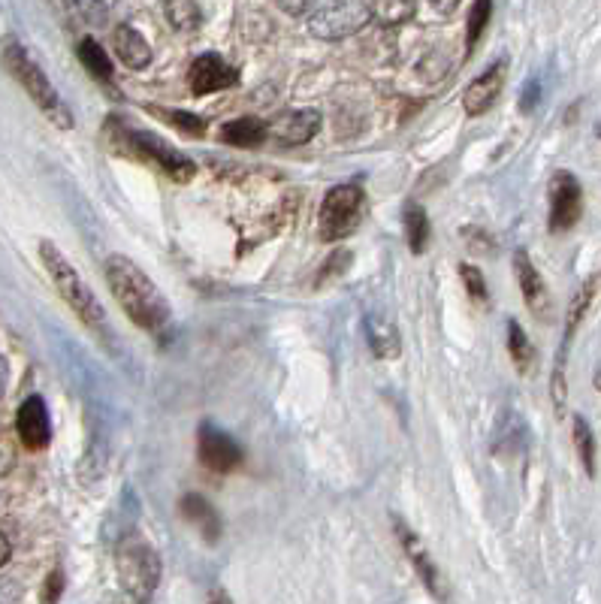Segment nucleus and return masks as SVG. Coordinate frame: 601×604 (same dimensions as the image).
Instances as JSON below:
<instances>
[{"instance_id": "1", "label": "nucleus", "mask_w": 601, "mask_h": 604, "mask_svg": "<svg viewBox=\"0 0 601 604\" xmlns=\"http://www.w3.org/2000/svg\"><path fill=\"white\" fill-rule=\"evenodd\" d=\"M106 281H109L112 296L118 299V306L124 309V315L136 327L155 333L167 324L170 302L164 299L158 284L148 278L133 260L121 257V254L109 257L106 260Z\"/></svg>"}, {"instance_id": "2", "label": "nucleus", "mask_w": 601, "mask_h": 604, "mask_svg": "<svg viewBox=\"0 0 601 604\" xmlns=\"http://www.w3.org/2000/svg\"><path fill=\"white\" fill-rule=\"evenodd\" d=\"M115 571H118L121 589L136 604H148L161 586L164 565L152 544H148L142 535L130 532V535H124V541L115 550Z\"/></svg>"}, {"instance_id": "3", "label": "nucleus", "mask_w": 601, "mask_h": 604, "mask_svg": "<svg viewBox=\"0 0 601 604\" xmlns=\"http://www.w3.org/2000/svg\"><path fill=\"white\" fill-rule=\"evenodd\" d=\"M106 139L121 151V155H130V158H139V161H148V164H158L176 182H191L194 173H197V164L188 155H182V151H176L173 145L161 142L152 133L127 130L118 121H109L106 124Z\"/></svg>"}, {"instance_id": "4", "label": "nucleus", "mask_w": 601, "mask_h": 604, "mask_svg": "<svg viewBox=\"0 0 601 604\" xmlns=\"http://www.w3.org/2000/svg\"><path fill=\"white\" fill-rule=\"evenodd\" d=\"M40 257H43V263H46V269H49V275H52V281H55V287H58V293L64 296L67 306H70L91 330L103 333L106 315H103V309H100L97 296L91 293V287H88V284L82 281V275L73 269V263H70L52 242H43V245H40Z\"/></svg>"}, {"instance_id": "5", "label": "nucleus", "mask_w": 601, "mask_h": 604, "mask_svg": "<svg viewBox=\"0 0 601 604\" xmlns=\"http://www.w3.org/2000/svg\"><path fill=\"white\" fill-rule=\"evenodd\" d=\"M4 64H7V70L16 76V82L28 91V97H31L55 124H61V127H70V124H73L67 106L61 103V97H58V91L52 88V82L46 79V73L37 67V61H34L16 40H10V43L4 46Z\"/></svg>"}, {"instance_id": "6", "label": "nucleus", "mask_w": 601, "mask_h": 604, "mask_svg": "<svg viewBox=\"0 0 601 604\" xmlns=\"http://www.w3.org/2000/svg\"><path fill=\"white\" fill-rule=\"evenodd\" d=\"M366 215V191L360 185H336L327 191L318 215V233L324 242L351 236Z\"/></svg>"}, {"instance_id": "7", "label": "nucleus", "mask_w": 601, "mask_h": 604, "mask_svg": "<svg viewBox=\"0 0 601 604\" xmlns=\"http://www.w3.org/2000/svg\"><path fill=\"white\" fill-rule=\"evenodd\" d=\"M372 22V7L363 0H330L312 13L309 31L318 40H345Z\"/></svg>"}, {"instance_id": "8", "label": "nucleus", "mask_w": 601, "mask_h": 604, "mask_svg": "<svg viewBox=\"0 0 601 604\" xmlns=\"http://www.w3.org/2000/svg\"><path fill=\"white\" fill-rule=\"evenodd\" d=\"M583 215V188L577 176L559 170L550 179V233H568Z\"/></svg>"}, {"instance_id": "9", "label": "nucleus", "mask_w": 601, "mask_h": 604, "mask_svg": "<svg viewBox=\"0 0 601 604\" xmlns=\"http://www.w3.org/2000/svg\"><path fill=\"white\" fill-rule=\"evenodd\" d=\"M197 450H200V460L209 472H218V475H227L233 469H239L242 463V447L227 435L221 432L215 423H203L200 432H197Z\"/></svg>"}, {"instance_id": "10", "label": "nucleus", "mask_w": 601, "mask_h": 604, "mask_svg": "<svg viewBox=\"0 0 601 604\" xmlns=\"http://www.w3.org/2000/svg\"><path fill=\"white\" fill-rule=\"evenodd\" d=\"M393 529H396V538H399V544H402L408 562L414 565L417 577L423 580V586H426L435 598H444V580H441V571H438V565L432 562L426 544H423V541L417 538V532H411L408 523L399 520V517H393Z\"/></svg>"}, {"instance_id": "11", "label": "nucleus", "mask_w": 601, "mask_h": 604, "mask_svg": "<svg viewBox=\"0 0 601 604\" xmlns=\"http://www.w3.org/2000/svg\"><path fill=\"white\" fill-rule=\"evenodd\" d=\"M318 130H321L318 109H287L269 121V136H275L284 145H303V142L315 139Z\"/></svg>"}, {"instance_id": "12", "label": "nucleus", "mask_w": 601, "mask_h": 604, "mask_svg": "<svg viewBox=\"0 0 601 604\" xmlns=\"http://www.w3.org/2000/svg\"><path fill=\"white\" fill-rule=\"evenodd\" d=\"M191 88H194V94H215V91H224V88H230V85H236L239 82V73H236V67H230L221 55H215V52H206V55H200L194 64H191Z\"/></svg>"}, {"instance_id": "13", "label": "nucleus", "mask_w": 601, "mask_h": 604, "mask_svg": "<svg viewBox=\"0 0 601 604\" xmlns=\"http://www.w3.org/2000/svg\"><path fill=\"white\" fill-rule=\"evenodd\" d=\"M16 429L19 438L28 450H43L52 441V423H49V411L46 402L40 396H31L22 402L19 414H16Z\"/></svg>"}, {"instance_id": "14", "label": "nucleus", "mask_w": 601, "mask_h": 604, "mask_svg": "<svg viewBox=\"0 0 601 604\" xmlns=\"http://www.w3.org/2000/svg\"><path fill=\"white\" fill-rule=\"evenodd\" d=\"M514 269H517V281H520V290H523L526 306H529L538 318H550V293H547V284H544L541 272L532 266V260H529L526 251H517V254H514Z\"/></svg>"}, {"instance_id": "15", "label": "nucleus", "mask_w": 601, "mask_h": 604, "mask_svg": "<svg viewBox=\"0 0 601 604\" xmlns=\"http://www.w3.org/2000/svg\"><path fill=\"white\" fill-rule=\"evenodd\" d=\"M502 85H505V61H499V64H493L490 70H484V73L466 88V94H463V109H466V115H484V112L496 103Z\"/></svg>"}, {"instance_id": "16", "label": "nucleus", "mask_w": 601, "mask_h": 604, "mask_svg": "<svg viewBox=\"0 0 601 604\" xmlns=\"http://www.w3.org/2000/svg\"><path fill=\"white\" fill-rule=\"evenodd\" d=\"M112 49L118 55V61L130 70H145L152 64V46L145 43V37L130 28V25H118L112 34Z\"/></svg>"}, {"instance_id": "17", "label": "nucleus", "mask_w": 601, "mask_h": 604, "mask_svg": "<svg viewBox=\"0 0 601 604\" xmlns=\"http://www.w3.org/2000/svg\"><path fill=\"white\" fill-rule=\"evenodd\" d=\"M182 517H185L188 523H194V526L203 532V538H206L209 544H215V541L221 538V517H218V511L212 508V502H206L203 496L188 493V496L182 499Z\"/></svg>"}, {"instance_id": "18", "label": "nucleus", "mask_w": 601, "mask_h": 604, "mask_svg": "<svg viewBox=\"0 0 601 604\" xmlns=\"http://www.w3.org/2000/svg\"><path fill=\"white\" fill-rule=\"evenodd\" d=\"M366 339H369V348L375 357L381 360H396L402 354V342H399V333H396V324H390L387 318L381 315H372L366 321Z\"/></svg>"}, {"instance_id": "19", "label": "nucleus", "mask_w": 601, "mask_h": 604, "mask_svg": "<svg viewBox=\"0 0 601 604\" xmlns=\"http://www.w3.org/2000/svg\"><path fill=\"white\" fill-rule=\"evenodd\" d=\"M266 136H269V124L260 118H251V115L227 121L221 127V139L227 145H236V148H257V145H263Z\"/></svg>"}, {"instance_id": "20", "label": "nucleus", "mask_w": 601, "mask_h": 604, "mask_svg": "<svg viewBox=\"0 0 601 604\" xmlns=\"http://www.w3.org/2000/svg\"><path fill=\"white\" fill-rule=\"evenodd\" d=\"M164 16H167V25L179 34H194L203 22V13H200V4L197 0H167L164 4Z\"/></svg>"}, {"instance_id": "21", "label": "nucleus", "mask_w": 601, "mask_h": 604, "mask_svg": "<svg viewBox=\"0 0 601 604\" xmlns=\"http://www.w3.org/2000/svg\"><path fill=\"white\" fill-rule=\"evenodd\" d=\"M76 55H79L82 67H85V70H88L94 79H100V82L112 85V61H109V55L103 52V46H100L97 40L85 37V40L79 43Z\"/></svg>"}, {"instance_id": "22", "label": "nucleus", "mask_w": 601, "mask_h": 604, "mask_svg": "<svg viewBox=\"0 0 601 604\" xmlns=\"http://www.w3.org/2000/svg\"><path fill=\"white\" fill-rule=\"evenodd\" d=\"M571 438H574L577 457H580V463H583L586 475H589V478H595V472H598V466H595V435H592V429H589L586 417L574 414V420H571Z\"/></svg>"}, {"instance_id": "23", "label": "nucleus", "mask_w": 601, "mask_h": 604, "mask_svg": "<svg viewBox=\"0 0 601 604\" xmlns=\"http://www.w3.org/2000/svg\"><path fill=\"white\" fill-rule=\"evenodd\" d=\"M405 236H408V248L414 254H423L429 245V218L423 212V206L408 203L405 206Z\"/></svg>"}, {"instance_id": "24", "label": "nucleus", "mask_w": 601, "mask_h": 604, "mask_svg": "<svg viewBox=\"0 0 601 604\" xmlns=\"http://www.w3.org/2000/svg\"><path fill=\"white\" fill-rule=\"evenodd\" d=\"M508 351H511L514 366L523 375H529L532 366H535V345L529 342V336L523 333V327L517 321H508Z\"/></svg>"}, {"instance_id": "25", "label": "nucleus", "mask_w": 601, "mask_h": 604, "mask_svg": "<svg viewBox=\"0 0 601 604\" xmlns=\"http://www.w3.org/2000/svg\"><path fill=\"white\" fill-rule=\"evenodd\" d=\"M417 10V0H375L372 4V19L381 22L384 28H396L408 22Z\"/></svg>"}, {"instance_id": "26", "label": "nucleus", "mask_w": 601, "mask_h": 604, "mask_svg": "<svg viewBox=\"0 0 601 604\" xmlns=\"http://www.w3.org/2000/svg\"><path fill=\"white\" fill-rule=\"evenodd\" d=\"M592 296H595V278L583 281V287H580V290L574 293V299H571L568 315H565V345H562V348H568V342L574 339V333H577V327H580L586 309L592 306Z\"/></svg>"}, {"instance_id": "27", "label": "nucleus", "mask_w": 601, "mask_h": 604, "mask_svg": "<svg viewBox=\"0 0 601 604\" xmlns=\"http://www.w3.org/2000/svg\"><path fill=\"white\" fill-rule=\"evenodd\" d=\"M158 118H164L170 127H176V130H182V133H188V136H203L206 133V121L200 118V115H194V112H182V109H152Z\"/></svg>"}, {"instance_id": "28", "label": "nucleus", "mask_w": 601, "mask_h": 604, "mask_svg": "<svg viewBox=\"0 0 601 604\" xmlns=\"http://www.w3.org/2000/svg\"><path fill=\"white\" fill-rule=\"evenodd\" d=\"M490 16H493V0H475L472 4V13H469V52L478 46L484 28L490 25Z\"/></svg>"}, {"instance_id": "29", "label": "nucleus", "mask_w": 601, "mask_h": 604, "mask_svg": "<svg viewBox=\"0 0 601 604\" xmlns=\"http://www.w3.org/2000/svg\"><path fill=\"white\" fill-rule=\"evenodd\" d=\"M70 7H73L76 16H79L82 22H88L91 28H100V25H106V19H109V4H106V0H70Z\"/></svg>"}, {"instance_id": "30", "label": "nucleus", "mask_w": 601, "mask_h": 604, "mask_svg": "<svg viewBox=\"0 0 601 604\" xmlns=\"http://www.w3.org/2000/svg\"><path fill=\"white\" fill-rule=\"evenodd\" d=\"M460 275H463V281H466V290H469V296H472L475 302H487V299H490V290H487V278H484V272H481L478 266H469V263H463V266H460Z\"/></svg>"}, {"instance_id": "31", "label": "nucleus", "mask_w": 601, "mask_h": 604, "mask_svg": "<svg viewBox=\"0 0 601 604\" xmlns=\"http://www.w3.org/2000/svg\"><path fill=\"white\" fill-rule=\"evenodd\" d=\"M550 393H553V405H556V414H562L565 408V348H559L556 354V366H553V381H550Z\"/></svg>"}, {"instance_id": "32", "label": "nucleus", "mask_w": 601, "mask_h": 604, "mask_svg": "<svg viewBox=\"0 0 601 604\" xmlns=\"http://www.w3.org/2000/svg\"><path fill=\"white\" fill-rule=\"evenodd\" d=\"M16 469V444L7 432H0V478H7Z\"/></svg>"}, {"instance_id": "33", "label": "nucleus", "mask_w": 601, "mask_h": 604, "mask_svg": "<svg viewBox=\"0 0 601 604\" xmlns=\"http://www.w3.org/2000/svg\"><path fill=\"white\" fill-rule=\"evenodd\" d=\"M348 263H351V251H336L330 260H327V266L318 272V284H324V281H330L333 275H342L345 269H348Z\"/></svg>"}, {"instance_id": "34", "label": "nucleus", "mask_w": 601, "mask_h": 604, "mask_svg": "<svg viewBox=\"0 0 601 604\" xmlns=\"http://www.w3.org/2000/svg\"><path fill=\"white\" fill-rule=\"evenodd\" d=\"M61 592H64V574L55 568V571L46 577V586H43V604H58Z\"/></svg>"}, {"instance_id": "35", "label": "nucleus", "mask_w": 601, "mask_h": 604, "mask_svg": "<svg viewBox=\"0 0 601 604\" xmlns=\"http://www.w3.org/2000/svg\"><path fill=\"white\" fill-rule=\"evenodd\" d=\"M22 598H25V592H22L19 580H13V577L0 580V604H22Z\"/></svg>"}, {"instance_id": "36", "label": "nucleus", "mask_w": 601, "mask_h": 604, "mask_svg": "<svg viewBox=\"0 0 601 604\" xmlns=\"http://www.w3.org/2000/svg\"><path fill=\"white\" fill-rule=\"evenodd\" d=\"M278 7H281L287 16L299 19V16H309V13L318 7V0H278Z\"/></svg>"}, {"instance_id": "37", "label": "nucleus", "mask_w": 601, "mask_h": 604, "mask_svg": "<svg viewBox=\"0 0 601 604\" xmlns=\"http://www.w3.org/2000/svg\"><path fill=\"white\" fill-rule=\"evenodd\" d=\"M538 100H541V88H538V82H529V85H526V94H523V100H520L523 112H532Z\"/></svg>"}, {"instance_id": "38", "label": "nucleus", "mask_w": 601, "mask_h": 604, "mask_svg": "<svg viewBox=\"0 0 601 604\" xmlns=\"http://www.w3.org/2000/svg\"><path fill=\"white\" fill-rule=\"evenodd\" d=\"M429 4H432V10H435V13L450 16V13H454V10L463 4V0H429Z\"/></svg>"}, {"instance_id": "39", "label": "nucleus", "mask_w": 601, "mask_h": 604, "mask_svg": "<svg viewBox=\"0 0 601 604\" xmlns=\"http://www.w3.org/2000/svg\"><path fill=\"white\" fill-rule=\"evenodd\" d=\"M10 556H13V547H10L7 535H4V532H0V568H4V565L10 562Z\"/></svg>"}, {"instance_id": "40", "label": "nucleus", "mask_w": 601, "mask_h": 604, "mask_svg": "<svg viewBox=\"0 0 601 604\" xmlns=\"http://www.w3.org/2000/svg\"><path fill=\"white\" fill-rule=\"evenodd\" d=\"M7 378H10V366L4 357H0V396H4V390H7Z\"/></svg>"}, {"instance_id": "41", "label": "nucleus", "mask_w": 601, "mask_h": 604, "mask_svg": "<svg viewBox=\"0 0 601 604\" xmlns=\"http://www.w3.org/2000/svg\"><path fill=\"white\" fill-rule=\"evenodd\" d=\"M209 604H233V598H230L224 589H215V592L209 595Z\"/></svg>"}, {"instance_id": "42", "label": "nucleus", "mask_w": 601, "mask_h": 604, "mask_svg": "<svg viewBox=\"0 0 601 604\" xmlns=\"http://www.w3.org/2000/svg\"><path fill=\"white\" fill-rule=\"evenodd\" d=\"M595 390H598V393H601V369H598V372H595Z\"/></svg>"}]
</instances>
